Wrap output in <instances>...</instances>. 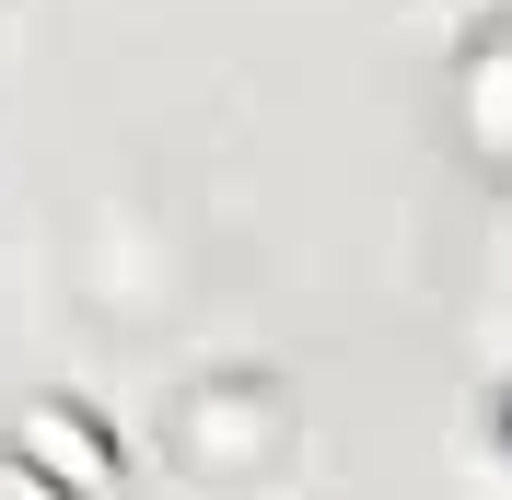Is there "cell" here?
I'll list each match as a JSON object with an SVG mask.
<instances>
[{"instance_id":"4","label":"cell","mask_w":512,"mask_h":500,"mask_svg":"<svg viewBox=\"0 0 512 500\" xmlns=\"http://www.w3.org/2000/svg\"><path fill=\"white\" fill-rule=\"evenodd\" d=\"M501 454H512V384H501Z\"/></svg>"},{"instance_id":"1","label":"cell","mask_w":512,"mask_h":500,"mask_svg":"<svg viewBox=\"0 0 512 500\" xmlns=\"http://www.w3.org/2000/svg\"><path fill=\"white\" fill-rule=\"evenodd\" d=\"M291 454V407L268 373H210L187 384V407H175V466L198 477V489H245V477H280Z\"/></svg>"},{"instance_id":"2","label":"cell","mask_w":512,"mask_h":500,"mask_svg":"<svg viewBox=\"0 0 512 500\" xmlns=\"http://www.w3.org/2000/svg\"><path fill=\"white\" fill-rule=\"evenodd\" d=\"M12 466H24L35 489H59V500H117V442H105L94 407H70V396H47V407L12 419Z\"/></svg>"},{"instance_id":"3","label":"cell","mask_w":512,"mask_h":500,"mask_svg":"<svg viewBox=\"0 0 512 500\" xmlns=\"http://www.w3.org/2000/svg\"><path fill=\"white\" fill-rule=\"evenodd\" d=\"M454 128H466V152L512 163V24H489L454 70Z\"/></svg>"}]
</instances>
